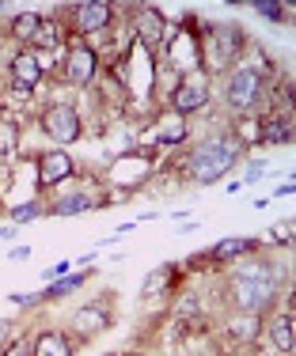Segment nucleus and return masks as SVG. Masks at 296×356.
Listing matches in <instances>:
<instances>
[{"mask_svg":"<svg viewBox=\"0 0 296 356\" xmlns=\"http://www.w3.org/2000/svg\"><path fill=\"white\" fill-rule=\"evenodd\" d=\"M281 266L274 261H251V266L235 269L232 281H228V300H232L235 311H262L277 300V288H281Z\"/></svg>","mask_w":296,"mask_h":356,"instance_id":"f257e3e1","label":"nucleus"},{"mask_svg":"<svg viewBox=\"0 0 296 356\" xmlns=\"http://www.w3.org/2000/svg\"><path fill=\"white\" fill-rule=\"evenodd\" d=\"M240 156H243V137H235V133H221V137L198 144V148L186 156L182 175L190 178V182H198V186H209V182H217L221 175L232 171V167L240 163Z\"/></svg>","mask_w":296,"mask_h":356,"instance_id":"f03ea898","label":"nucleus"},{"mask_svg":"<svg viewBox=\"0 0 296 356\" xmlns=\"http://www.w3.org/2000/svg\"><path fill=\"white\" fill-rule=\"evenodd\" d=\"M262 72L251 69V65H240V69H232V76H228L224 83V99L228 106L235 110V114H251L258 103H262Z\"/></svg>","mask_w":296,"mask_h":356,"instance_id":"7ed1b4c3","label":"nucleus"},{"mask_svg":"<svg viewBox=\"0 0 296 356\" xmlns=\"http://www.w3.org/2000/svg\"><path fill=\"white\" fill-rule=\"evenodd\" d=\"M205 54H209V65H213V69H228V65L243 54V31H240V23H217V27H209Z\"/></svg>","mask_w":296,"mask_h":356,"instance_id":"20e7f679","label":"nucleus"},{"mask_svg":"<svg viewBox=\"0 0 296 356\" xmlns=\"http://www.w3.org/2000/svg\"><path fill=\"white\" fill-rule=\"evenodd\" d=\"M205 106H209V80L198 72L182 76V83L171 91V110L179 118H186V114H198V110H205Z\"/></svg>","mask_w":296,"mask_h":356,"instance_id":"39448f33","label":"nucleus"},{"mask_svg":"<svg viewBox=\"0 0 296 356\" xmlns=\"http://www.w3.org/2000/svg\"><path fill=\"white\" fill-rule=\"evenodd\" d=\"M42 129L54 144H72L80 140V114L72 106H49L42 114Z\"/></svg>","mask_w":296,"mask_h":356,"instance_id":"423d86ee","label":"nucleus"},{"mask_svg":"<svg viewBox=\"0 0 296 356\" xmlns=\"http://www.w3.org/2000/svg\"><path fill=\"white\" fill-rule=\"evenodd\" d=\"M95 69H99V54L91 46H76L65 54V83H72V88H84V83H91V76H95Z\"/></svg>","mask_w":296,"mask_h":356,"instance_id":"0eeeda50","label":"nucleus"},{"mask_svg":"<svg viewBox=\"0 0 296 356\" xmlns=\"http://www.w3.org/2000/svg\"><path fill=\"white\" fill-rule=\"evenodd\" d=\"M114 23V8L107 0H91V4H76L72 8V27L80 35H95V31H107Z\"/></svg>","mask_w":296,"mask_h":356,"instance_id":"6e6552de","label":"nucleus"},{"mask_svg":"<svg viewBox=\"0 0 296 356\" xmlns=\"http://www.w3.org/2000/svg\"><path fill=\"white\" fill-rule=\"evenodd\" d=\"M72 171H76V163H72V156L65 148H54V152H42L38 156V186L42 190H49V186L72 178Z\"/></svg>","mask_w":296,"mask_h":356,"instance_id":"1a4fd4ad","label":"nucleus"},{"mask_svg":"<svg viewBox=\"0 0 296 356\" xmlns=\"http://www.w3.org/2000/svg\"><path fill=\"white\" fill-rule=\"evenodd\" d=\"M38 80H42L38 54H35V49H20V54L12 57V83H15L20 91H31Z\"/></svg>","mask_w":296,"mask_h":356,"instance_id":"9d476101","label":"nucleus"},{"mask_svg":"<svg viewBox=\"0 0 296 356\" xmlns=\"http://www.w3.org/2000/svg\"><path fill=\"white\" fill-rule=\"evenodd\" d=\"M201 46H198V38H194L190 35V31H179V38H175L171 42V65H175V69H194V65H198L201 61Z\"/></svg>","mask_w":296,"mask_h":356,"instance_id":"9b49d317","label":"nucleus"},{"mask_svg":"<svg viewBox=\"0 0 296 356\" xmlns=\"http://www.w3.org/2000/svg\"><path fill=\"white\" fill-rule=\"evenodd\" d=\"M258 140L262 144H289L293 140V114H270L266 122L258 125Z\"/></svg>","mask_w":296,"mask_h":356,"instance_id":"f8f14e48","label":"nucleus"},{"mask_svg":"<svg viewBox=\"0 0 296 356\" xmlns=\"http://www.w3.org/2000/svg\"><path fill=\"white\" fill-rule=\"evenodd\" d=\"M72 326L80 330L84 337H88V334H99V330L111 326V311H107V307H95V303H88V307H80V311L72 315Z\"/></svg>","mask_w":296,"mask_h":356,"instance_id":"ddd939ff","label":"nucleus"},{"mask_svg":"<svg viewBox=\"0 0 296 356\" xmlns=\"http://www.w3.org/2000/svg\"><path fill=\"white\" fill-rule=\"evenodd\" d=\"M228 334H232L235 341H255L262 334V315H255V311H235V315L228 318Z\"/></svg>","mask_w":296,"mask_h":356,"instance_id":"4468645a","label":"nucleus"},{"mask_svg":"<svg viewBox=\"0 0 296 356\" xmlns=\"http://www.w3.org/2000/svg\"><path fill=\"white\" fill-rule=\"evenodd\" d=\"M31 356H72V345L57 330H42L35 341H31Z\"/></svg>","mask_w":296,"mask_h":356,"instance_id":"2eb2a0df","label":"nucleus"},{"mask_svg":"<svg viewBox=\"0 0 296 356\" xmlns=\"http://www.w3.org/2000/svg\"><path fill=\"white\" fill-rule=\"evenodd\" d=\"M266 334L270 341H274L277 353H293V311H285V315H277L274 322H266Z\"/></svg>","mask_w":296,"mask_h":356,"instance_id":"dca6fc26","label":"nucleus"},{"mask_svg":"<svg viewBox=\"0 0 296 356\" xmlns=\"http://www.w3.org/2000/svg\"><path fill=\"white\" fill-rule=\"evenodd\" d=\"M88 209H95V197H91V193H65V197H57L54 205H49V216H80V213H88Z\"/></svg>","mask_w":296,"mask_h":356,"instance_id":"f3484780","label":"nucleus"},{"mask_svg":"<svg viewBox=\"0 0 296 356\" xmlns=\"http://www.w3.org/2000/svg\"><path fill=\"white\" fill-rule=\"evenodd\" d=\"M137 35H141V42H145L148 49H156L159 46V38H164V15L159 12H141V19H137Z\"/></svg>","mask_w":296,"mask_h":356,"instance_id":"a211bd4d","label":"nucleus"},{"mask_svg":"<svg viewBox=\"0 0 296 356\" xmlns=\"http://www.w3.org/2000/svg\"><path fill=\"white\" fill-rule=\"evenodd\" d=\"M186 140V118L171 114L164 125H156V144H164V148H171V144H182Z\"/></svg>","mask_w":296,"mask_h":356,"instance_id":"6ab92c4d","label":"nucleus"},{"mask_svg":"<svg viewBox=\"0 0 296 356\" xmlns=\"http://www.w3.org/2000/svg\"><path fill=\"white\" fill-rule=\"evenodd\" d=\"M255 247H258L255 239H224V243H217L209 254H213V261H232V258H240V254H251Z\"/></svg>","mask_w":296,"mask_h":356,"instance_id":"aec40b11","label":"nucleus"},{"mask_svg":"<svg viewBox=\"0 0 296 356\" xmlns=\"http://www.w3.org/2000/svg\"><path fill=\"white\" fill-rule=\"evenodd\" d=\"M15 152H20V125L0 122V163H12Z\"/></svg>","mask_w":296,"mask_h":356,"instance_id":"412c9836","label":"nucleus"},{"mask_svg":"<svg viewBox=\"0 0 296 356\" xmlns=\"http://www.w3.org/2000/svg\"><path fill=\"white\" fill-rule=\"evenodd\" d=\"M38 27H42V15H35V12H23V15H15V19H12V35L20 42H35Z\"/></svg>","mask_w":296,"mask_h":356,"instance_id":"4be33fe9","label":"nucleus"},{"mask_svg":"<svg viewBox=\"0 0 296 356\" xmlns=\"http://www.w3.org/2000/svg\"><path fill=\"white\" fill-rule=\"evenodd\" d=\"M84 281H88V277H84V273H76V277H61V281H57V284H49V288H46V296H42V300H61V296L76 292V288H80Z\"/></svg>","mask_w":296,"mask_h":356,"instance_id":"5701e85b","label":"nucleus"},{"mask_svg":"<svg viewBox=\"0 0 296 356\" xmlns=\"http://www.w3.org/2000/svg\"><path fill=\"white\" fill-rule=\"evenodd\" d=\"M171 273H175L171 266H164L159 273H148V277H145V284H141V296H156V292H164L167 281H171Z\"/></svg>","mask_w":296,"mask_h":356,"instance_id":"b1692460","label":"nucleus"},{"mask_svg":"<svg viewBox=\"0 0 296 356\" xmlns=\"http://www.w3.org/2000/svg\"><path fill=\"white\" fill-rule=\"evenodd\" d=\"M38 216H46V209H42L38 201H23V205L12 209V220H15V224H27V220H38Z\"/></svg>","mask_w":296,"mask_h":356,"instance_id":"393cba45","label":"nucleus"},{"mask_svg":"<svg viewBox=\"0 0 296 356\" xmlns=\"http://www.w3.org/2000/svg\"><path fill=\"white\" fill-rule=\"evenodd\" d=\"M255 8H258L262 15H266V19H274V23L281 19V12H285L281 4H270V0H255Z\"/></svg>","mask_w":296,"mask_h":356,"instance_id":"a878e982","label":"nucleus"},{"mask_svg":"<svg viewBox=\"0 0 296 356\" xmlns=\"http://www.w3.org/2000/svg\"><path fill=\"white\" fill-rule=\"evenodd\" d=\"M0 356H31V341H27V337H20V341H12Z\"/></svg>","mask_w":296,"mask_h":356,"instance_id":"bb28decb","label":"nucleus"},{"mask_svg":"<svg viewBox=\"0 0 296 356\" xmlns=\"http://www.w3.org/2000/svg\"><path fill=\"white\" fill-rule=\"evenodd\" d=\"M69 269H72V261H57V266L46 269V277H69Z\"/></svg>","mask_w":296,"mask_h":356,"instance_id":"cd10ccee","label":"nucleus"},{"mask_svg":"<svg viewBox=\"0 0 296 356\" xmlns=\"http://www.w3.org/2000/svg\"><path fill=\"white\" fill-rule=\"evenodd\" d=\"M8 341H12V322H0V353L8 349Z\"/></svg>","mask_w":296,"mask_h":356,"instance_id":"c85d7f7f","label":"nucleus"},{"mask_svg":"<svg viewBox=\"0 0 296 356\" xmlns=\"http://www.w3.org/2000/svg\"><path fill=\"white\" fill-rule=\"evenodd\" d=\"M35 300H38V296H27V292H15V296H12V303H20V307H31Z\"/></svg>","mask_w":296,"mask_h":356,"instance_id":"c756f323","label":"nucleus"},{"mask_svg":"<svg viewBox=\"0 0 296 356\" xmlns=\"http://www.w3.org/2000/svg\"><path fill=\"white\" fill-rule=\"evenodd\" d=\"M262 178V163H251V171H247V182H258Z\"/></svg>","mask_w":296,"mask_h":356,"instance_id":"7c9ffc66","label":"nucleus"},{"mask_svg":"<svg viewBox=\"0 0 296 356\" xmlns=\"http://www.w3.org/2000/svg\"><path fill=\"white\" fill-rule=\"evenodd\" d=\"M107 356H114V353H107Z\"/></svg>","mask_w":296,"mask_h":356,"instance_id":"2f4dec72","label":"nucleus"}]
</instances>
